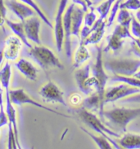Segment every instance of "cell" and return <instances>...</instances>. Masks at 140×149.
<instances>
[{
    "label": "cell",
    "mask_w": 140,
    "mask_h": 149,
    "mask_svg": "<svg viewBox=\"0 0 140 149\" xmlns=\"http://www.w3.org/2000/svg\"><path fill=\"white\" fill-rule=\"evenodd\" d=\"M40 94L43 101L48 103H59L67 107L64 99V93L56 84L49 80L40 89Z\"/></svg>",
    "instance_id": "8"
},
{
    "label": "cell",
    "mask_w": 140,
    "mask_h": 149,
    "mask_svg": "<svg viewBox=\"0 0 140 149\" xmlns=\"http://www.w3.org/2000/svg\"><path fill=\"white\" fill-rule=\"evenodd\" d=\"M75 3L71 4L66 8L63 15V26H64V47L66 57L71 56V13L74 8Z\"/></svg>",
    "instance_id": "11"
},
{
    "label": "cell",
    "mask_w": 140,
    "mask_h": 149,
    "mask_svg": "<svg viewBox=\"0 0 140 149\" xmlns=\"http://www.w3.org/2000/svg\"><path fill=\"white\" fill-rule=\"evenodd\" d=\"M6 5L12 12H13L15 15L21 20V22H25L26 19L35 16L36 13L35 10L31 8L30 6L24 3H22L17 2V0H8L6 2Z\"/></svg>",
    "instance_id": "13"
},
{
    "label": "cell",
    "mask_w": 140,
    "mask_h": 149,
    "mask_svg": "<svg viewBox=\"0 0 140 149\" xmlns=\"http://www.w3.org/2000/svg\"><path fill=\"white\" fill-rule=\"evenodd\" d=\"M40 21L38 17L35 16L27 18L24 22L25 26V32L26 38L29 40L34 42L35 44H41L40 38Z\"/></svg>",
    "instance_id": "12"
},
{
    "label": "cell",
    "mask_w": 140,
    "mask_h": 149,
    "mask_svg": "<svg viewBox=\"0 0 140 149\" xmlns=\"http://www.w3.org/2000/svg\"><path fill=\"white\" fill-rule=\"evenodd\" d=\"M84 1H85V2L87 3V4H88V8H90V7H91V6L93 5V2L91 1V0H84Z\"/></svg>",
    "instance_id": "42"
},
{
    "label": "cell",
    "mask_w": 140,
    "mask_h": 149,
    "mask_svg": "<svg viewBox=\"0 0 140 149\" xmlns=\"http://www.w3.org/2000/svg\"><path fill=\"white\" fill-rule=\"evenodd\" d=\"M90 72H91V68L89 64L77 68L76 71L75 72V79L77 84V86L79 91L85 95H89L90 93L94 92V90H92L86 86V81L90 76Z\"/></svg>",
    "instance_id": "14"
},
{
    "label": "cell",
    "mask_w": 140,
    "mask_h": 149,
    "mask_svg": "<svg viewBox=\"0 0 140 149\" xmlns=\"http://www.w3.org/2000/svg\"><path fill=\"white\" fill-rule=\"evenodd\" d=\"M130 29H131L132 35L136 39L140 40V22H138L137 19L134 17L132 18Z\"/></svg>",
    "instance_id": "34"
},
{
    "label": "cell",
    "mask_w": 140,
    "mask_h": 149,
    "mask_svg": "<svg viewBox=\"0 0 140 149\" xmlns=\"http://www.w3.org/2000/svg\"><path fill=\"white\" fill-rule=\"evenodd\" d=\"M20 1H22V3H26L28 6H30L31 8H33L35 10V12L37 13V15L40 17V18L43 21V22L48 26L49 27H53V25H52V23L49 22V20L48 19V17H46V15L44 13V12L40 9V8L38 6V4L35 3L34 0H20Z\"/></svg>",
    "instance_id": "27"
},
{
    "label": "cell",
    "mask_w": 140,
    "mask_h": 149,
    "mask_svg": "<svg viewBox=\"0 0 140 149\" xmlns=\"http://www.w3.org/2000/svg\"><path fill=\"white\" fill-rule=\"evenodd\" d=\"M2 84H1V82H0V104L3 102V89H2Z\"/></svg>",
    "instance_id": "38"
},
{
    "label": "cell",
    "mask_w": 140,
    "mask_h": 149,
    "mask_svg": "<svg viewBox=\"0 0 140 149\" xmlns=\"http://www.w3.org/2000/svg\"><path fill=\"white\" fill-rule=\"evenodd\" d=\"M121 3H122V0H116V1H115L113 6H112V8L111 9L108 20H107V26L108 27L111 26V24L113 23L114 20H115V17H116V14L118 13L119 9H120V5L121 4Z\"/></svg>",
    "instance_id": "31"
},
{
    "label": "cell",
    "mask_w": 140,
    "mask_h": 149,
    "mask_svg": "<svg viewBox=\"0 0 140 149\" xmlns=\"http://www.w3.org/2000/svg\"><path fill=\"white\" fill-rule=\"evenodd\" d=\"M80 129H81L84 133H86V134L89 136V137L92 139L96 143V144L97 146L98 147V148L111 149L114 148V147H112L113 145L111 144V143H110V141L108 140L107 138H105L104 136H102V135L97 136L95 135V134H92V133H90L89 131H88L87 130H85V129H84V128L80 127Z\"/></svg>",
    "instance_id": "24"
},
{
    "label": "cell",
    "mask_w": 140,
    "mask_h": 149,
    "mask_svg": "<svg viewBox=\"0 0 140 149\" xmlns=\"http://www.w3.org/2000/svg\"><path fill=\"white\" fill-rule=\"evenodd\" d=\"M82 106L84 108H86L88 111L90 110H97L100 109L99 111V114H100L101 117H103V102L101 99L100 96L98 93L93 92L92 93H90L89 95H88V97H86L83 102H82Z\"/></svg>",
    "instance_id": "19"
},
{
    "label": "cell",
    "mask_w": 140,
    "mask_h": 149,
    "mask_svg": "<svg viewBox=\"0 0 140 149\" xmlns=\"http://www.w3.org/2000/svg\"><path fill=\"white\" fill-rule=\"evenodd\" d=\"M120 145L125 149H140V135L127 133L120 139Z\"/></svg>",
    "instance_id": "22"
},
{
    "label": "cell",
    "mask_w": 140,
    "mask_h": 149,
    "mask_svg": "<svg viewBox=\"0 0 140 149\" xmlns=\"http://www.w3.org/2000/svg\"><path fill=\"white\" fill-rule=\"evenodd\" d=\"M107 45L104 49V52L108 51H118L119 49L122 48L124 44V40L121 39L119 35L115 33H112L111 35L107 36Z\"/></svg>",
    "instance_id": "23"
},
{
    "label": "cell",
    "mask_w": 140,
    "mask_h": 149,
    "mask_svg": "<svg viewBox=\"0 0 140 149\" xmlns=\"http://www.w3.org/2000/svg\"><path fill=\"white\" fill-rule=\"evenodd\" d=\"M107 25L106 21H102V20H97L96 22L93 24L91 28H90V32L88 37L83 41L84 44L86 46L89 44H98L100 42L102 37L105 34V26Z\"/></svg>",
    "instance_id": "15"
},
{
    "label": "cell",
    "mask_w": 140,
    "mask_h": 149,
    "mask_svg": "<svg viewBox=\"0 0 140 149\" xmlns=\"http://www.w3.org/2000/svg\"><path fill=\"white\" fill-rule=\"evenodd\" d=\"M97 49V57L95 63L93 64L91 72L92 75L97 81L96 91L101 99L103 102L104 104V94L106 91V85L107 83V80L109 79V76L107 75L104 67V62H103V57H102V49L100 46H98L96 44Z\"/></svg>",
    "instance_id": "5"
},
{
    "label": "cell",
    "mask_w": 140,
    "mask_h": 149,
    "mask_svg": "<svg viewBox=\"0 0 140 149\" xmlns=\"http://www.w3.org/2000/svg\"><path fill=\"white\" fill-rule=\"evenodd\" d=\"M111 79L113 81H120V82L128 84L131 86H134V87L140 88V79H137L134 76L132 77V76H123L120 74H114Z\"/></svg>",
    "instance_id": "29"
},
{
    "label": "cell",
    "mask_w": 140,
    "mask_h": 149,
    "mask_svg": "<svg viewBox=\"0 0 140 149\" xmlns=\"http://www.w3.org/2000/svg\"><path fill=\"white\" fill-rule=\"evenodd\" d=\"M103 116L109 120L113 125L125 131L128 125L134 119L140 116V107L126 108V107H115L103 112Z\"/></svg>",
    "instance_id": "3"
},
{
    "label": "cell",
    "mask_w": 140,
    "mask_h": 149,
    "mask_svg": "<svg viewBox=\"0 0 140 149\" xmlns=\"http://www.w3.org/2000/svg\"><path fill=\"white\" fill-rule=\"evenodd\" d=\"M132 18H133V17L130 15V13H129V11L127 9H119L116 19H117V22L120 25L130 28L131 26Z\"/></svg>",
    "instance_id": "28"
},
{
    "label": "cell",
    "mask_w": 140,
    "mask_h": 149,
    "mask_svg": "<svg viewBox=\"0 0 140 149\" xmlns=\"http://www.w3.org/2000/svg\"><path fill=\"white\" fill-rule=\"evenodd\" d=\"M89 58H90V53L88 52V48H86V45L84 44L83 41L80 40L79 47L77 48L75 53L73 67L76 69L79 68Z\"/></svg>",
    "instance_id": "21"
},
{
    "label": "cell",
    "mask_w": 140,
    "mask_h": 149,
    "mask_svg": "<svg viewBox=\"0 0 140 149\" xmlns=\"http://www.w3.org/2000/svg\"><path fill=\"white\" fill-rule=\"evenodd\" d=\"M84 25L88 27H92L97 21V15L94 12V8L90 7V10L84 15Z\"/></svg>",
    "instance_id": "32"
},
{
    "label": "cell",
    "mask_w": 140,
    "mask_h": 149,
    "mask_svg": "<svg viewBox=\"0 0 140 149\" xmlns=\"http://www.w3.org/2000/svg\"><path fill=\"white\" fill-rule=\"evenodd\" d=\"M6 24L8 26V27L12 30L15 35L17 36L18 38H20L22 43L26 45V47L31 48L32 45L30 44V42L28 41V39L26 38V32H25V26H24V22H14L10 21L8 19H6Z\"/></svg>",
    "instance_id": "20"
},
{
    "label": "cell",
    "mask_w": 140,
    "mask_h": 149,
    "mask_svg": "<svg viewBox=\"0 0 140 149\" xmlns=\"http://www.w3.org/2000/svg\"><path fill=\"white\" fill-rule=\"evenodd\" d=\"M7 124H8V117L5 111L3 103L2 102L0 104V128L6 125Z\"/></svg>",
    "instance_id": "36"
},
{
    "label": "cell",
    "mask_w": 140,
    "mask_h": 149,
    "mask_svg": "<svg viewBox=\"0 0 140 149\" xmlns=\"http://www.w3.org/2000/svg\"><path fill=\"white\" fill-rule=\"evenodd\" d=\"M75 112H76V114L78 115L79 119L82 120V122L84 123L90 129H92L93 130H94L97 133L100 134L101 135L104 136L105 138H107L110 141V143L113 145L115 148L120 149L121 148L120 146H119V144L116 141L112 140L109 137V136H114L116 138H120V134L116 133V132H114L113 130H111L109 128L105 126L102 124V120L97 117L96 115L90 112L88 110L84 108L83 106H81L80 107L75 109Z\"/></svg>",
    "instance_id": "1"
},
{
    "label": "cell",
    "mask_w": 140,
    "mask_h": 149,
    "mask_svg": "<svg viewBox=\"0 0 140 149\" xmlns=\"http://www.w3.org/2000/svg\"><path fill=\"white\" fill-rule=\"evenodd\" d=\"M15 66L28 79L33 80V81H35L37 79L39 70L31 61L24 58H21L17 62L15 63Z\"/></svg>",
    "instance_id": "17"
},
{
    "label": "cell",
    "mask_w": 140,
    "mask_h": 149,
    "mask_svg": "<svg viewBox=\"0 0 140 149\" xmlns=\"http://www.w3.org/2000/svg\"><path fill=\"white\" fill-rule=\"evenodd\" d=\"M22 41L17 36L10 35L4 42V47L3 49V57L8 61H15L17 59L20 51L22 48Z\"/></svg>",
    "instance_id": "10"
},
{
    "label": "cell",
    "mask_w": 140,
    "mask_h": 149,
    "mask_svg": "<svg viewBox=\"0 0 140 149\" xmlns=\"http://www.w3.org/2000/svg\"><path fill=\"white\" fill-rule=\"evenodd\" d=\"M3 50H0V65L2 64L3 60Z\"/></svg>",
    "instance_id": "40"
},
{
    "label": "cell",
    "mask_w": 140,
    "mask_h": 149,
    "mask_svg": "<svg viewBox=\"0 0 140 149\" xmlns=\"http://www.w3.org/2000/svg\"><path fill=\"white\" fill-rule=\"evenodd\" d=\"M6 113L8 117V122L12 123L13 127L14 133L16 135L17 142L18 148H21V145L19 143V134H18L17 123V112L16 109L13 107V103L12 102L10 97H9V88H6Z\"/></svg>",
    "instance_id": "18"
},
{
    "label": "cell",
    "mask_w": 140,
    "mask_h": 149,
    "mask_svg": "<svg viewBox=\"0 0 140 149\" xmlns=\"http://www.w3.org/2000/svg\"><path fill=\"white\" fill-rule=\"evenodd\" d=\"M6 15L7 8L5 5V1L0 0V27H3V25L6 23Z\"/></svg>",
    "instance_id": "35"
},
{
    "label": "cell",
    "mask_w": 140,
    "mask_h": 149,
    "mask_svg": "<svg viewBox=\"0 0 140 149\" xmlns=\"http://www.w3.org/2000/svg\"><path fill=\"white\" fill-rule=\"evenodd\" d=\"M70 104L72 106H79V104H81L82 102V97L80 96L78 93H73L72 95H70V98H69Z\"/></svg>",
    "instance_id": "37"
},
{
    "label": "cell",
    "mask_w": 140,
    "mask_h": 149,
    "mask_svg": "<svg viewBox=\"0 0 140 149\" xmlns=\"http://www.w3.org/2000/svg\"><path fill=\"white\" fill-rule=\"evenodd\" d=\"M68 0H60L57 8V14L55 17V25H54V37L57 46V51L61 52L62 47L64 45V26H63V15L66 8Z\"/></svg>",
    "instance_id": "9"
},
{
    "label": "cell",
    "mask_w": 140,
    "mask_h": 149,
    "mask_svg": "<svg viewBox=\"0 0 140 149\" xmlns=\"http://www.w3.org/2000/svg\"><path fill=\"white\" fill-rule=\"evenodd\" d=\"M134 77H135V78H137V79H140V70H138L135 74H134Z\"/></svg>",
    "instance_id": "41"
},
{
    "label": "cell",
    "mask_w": 140,
    "mask_h": 149,
    "mask_svg": "<svg viewBox=\"0 0 140 149\" xmlns=\"http://www.w3.org/2000/svg\"><path fill=\"white\" fill-rule=\"evenodd\" d=\"M136 19L138 22H140V9H139L136 13Z\"/></svg>",
    "instance_id": "39"
},
{
    "label": "cell",
    "mask_w": 140,
    "mask_h": 149,
    "mask_svg": "<svg viewBox=\"0 0 140 149\" xmlns=\"http://www.w3.org/2000/svg\"><path fill=\"white\" fill-rule=\"evenodd\" d=\"M9 97H10V99H11L12 102L13 104H15V105L22 106L23 104H31V105L37 107L39 108H41V109H44L45 111H50V112L54 113V114L58 115V116H61L66 117V118H70L69 116H66L65 114L60 113V112H58V111H55V110L51 109L49 107H47L45 106L42 105L40 102H36L35 99H33L32 97L29 96V94L23 88H17V89L10 90L9 91Z\"/></svg>",
    "instance_id": "7"
},
{
    "label": "cell",
    "mask_w": 140,
    "mask_h": 149,
    "mask_svg": "<svg viewBox=\"0 0 140 149\" xmlns=\"http://www.w3.org/2000/svg\"><path fill=\"white\" fill-rule=\"evenodd\" d=\"M11 76H12L11 65L8 62H7L3 67V69L0 70V82L2 84V87L5 89L9 88Z\"/></svg>",
    "instance_id": "25"
},
{
    "label": "cell",
    "mask_w": 140,
    "mask_h": 149,
    "mask_svg": "<svg viewBox=\"0 0 140 149\" xmlns=\"http://www.w3.org/2000/svg\"><path fill=\"white\" fill-rule=\"evenodd\" d=\"M120 8L127 10H139L140 9V0H126L120 5Z\"/></svg>",
    "instance_id": "33"
},
{
    "label": "cell",
    "mask_w": 140,
    "mask_h": 149,
    "mask_svg": "<svg viewBox=\"0 0 140 149\" xmlns=\"http://www.w3.org/2000/svg\"><path fill=\"white\" fill-rule=\"evenodd\" d=\"M29 56L44 70L47 71L51 68H58L63 70L64 66L58 57L51 49L44 46H35L29 48Z\"/></svg>",
    "instance_id": "2"
},
{
    "label": "cell",
    "mask_w": 140,
    "mask_h": 149,
    "mask_svg": "<svg viewBox=\"0 0 140 149\" xmlns=\"http://www.w3.org/2000/svg\"><path fill=\"white\" fill-rule=\"evenodd\" d=\"M8 149H17L18 144L16 139V135L14 133L13 127L12 123L8 122Z\"/></svg>",
    "instance_id": "30"
},
{
    "label": "cell",
    "mask_w": 140,
    "mask_h": 149,
    "mask_svg": "<svg viewBox=\"0 0 140 149\" xmlns=\"http://www.w3.org/2000/svg\"><path fill=\"white\" fill-rule=\"evenodd\" d=\"M84 13L85 12L80 6L78 7L76 4H75L74 8L71 13V35H74L78 39L80 38L79 34L84 22Z\"/></svg>",
    "instance_id": "16"
},
{
    "label": "cell",
    "mask_w": 140,
    "mask_h": 149,
    "mask_svg": "<svg viewBox=\"0 0 140 149\" xmlns=\"http://www.w3.org/2000/svg\"><path fill=\"white\" fill-rule=\"evenodd\" d=\"M139 93V88L131 86L125 83H123L116 86H112L106 88L104 94V104L107 102H114L117 100L125 98L127 97L134 95Z\"/></svg>",
    "instance_id": "6"
},
{
    "label": "cell",
    "mask_w": 140,
    "mask_h": 149,
    "mask_svg": "<svg viewBox=\"0 0 140 149\" xmlns=\"http://www.w3.org/2000/svg\"><path fill=\"white\" fill-rule=\"evenodd\" d=\"M115 1L116 0H106L102 3H101L100 5H98L97 7L96 11L100 15L99 20L105 21L106 18L107 17V15L111 12V9L112 8Z\"/></svg>",
    "instance_id": "26"
},
{
    "label": "cell",
    "mask_w": 140,
    "mask_h": 149,
    "mask_svg": "<svg viewBox=\"0 0 140 149\" xmlns=\"http://www.w3.org/2000/svg\"><path fill=\"white\" fill-rule=\"evenodd\" d=\"M107 70L115 74L123 76H134L140 69V59L133 58H118L111 59L104 62Z\"/></svg>",
    "instance_id": "4"
}]
</instances>
